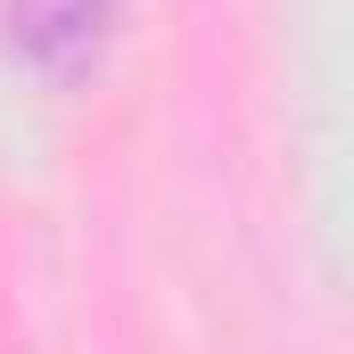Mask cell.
I'll use <instances>...</instances> for the list:
<instances>
[{
  "mask_svg": "<svg viewBox=\"0 0 354 354\" xmlns=\"http://www.w3.org/2000/svg\"><path fill=\"white\" fill-rule=\"evenodd\" d=\"M107 25H115V0H17V41L58 75L83 66L107 41Z\"/></svg>",
  "mask_w": 354,
  "mask_h": 354,
  "instance_id": "6da1fadb",
  "label": "cell"
}]
</instances>
